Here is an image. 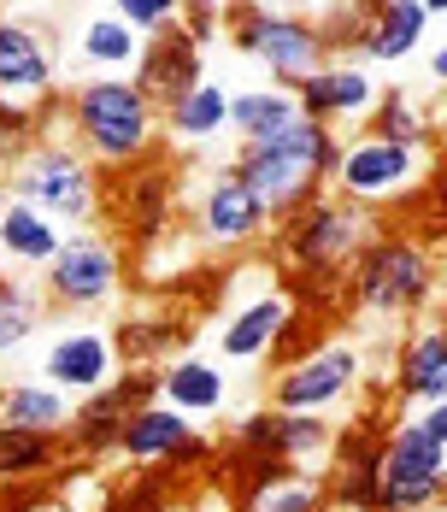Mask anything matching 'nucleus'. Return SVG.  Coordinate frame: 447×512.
I'll return each mask as SVG.
<instances>
[{"label": "nucleus", "instance_id": "obj_1", "mask_svg": "<svg viewBox=\"0 0 447 512\" xmlns=\"http://www.w3.org/2000/svg\"><path fill=\"white\" fill-rule=\"evenodd\" d=\"M377 230V212L371 206H353L342 195H312L306 206H295L289 218L271 224V254L283 265V283L295 289L312 318L348 307V259L371 242Z\"/></svg>", "mask_w": 447, "mask_h": 512}, {"label": "nucleus", "instance_id": "obj_2", "mask_svg": "<svg viewBox=\"0 0 447 512\" xmlns=\"http://www.w3.org/2000/svg\"><path fill=\"white\" fill-rule=\"evenodd\" d=\"M65 142L95 171H124L136 159L159 154V112L136 89V77H77L59 89Z\"/></svg>", "mask_w": 447, "mask_h": 512}, {"label": "nucleus", "instance_id": "obj_3", "mask_svg": "<svg viewBox=\"0 0 447 512\" xmlns=\"http://www.w3.org/2000/svg\"><path fill=\"white\" fill-rule=\"evenodd\" d=\"M336 148H342V136H336L330 124H312V118L295 112L283 130H271V136H259V142H242L236 159H230V171L259 195V206H265L271 224H277V218H289L295 206H306L312 195L330 189Z\"/></svg>", "mask_w": 447, "mask_h": 512}, {"label": "nucleus", "instance_id": "obj_4", "mask_svg": "<svg viewBox=\"0 0 447 512\" xmlns=\"http://www.w3.org/2000/svg\"><path fill=\"white\" fill-rule=\"evenodd\" d=\"M436 283H442L436 248L406 224L395 230L377 224L371 242L348 259V307H359L365 318H424L436 301Z\"/></svg>", "mask_w": 447, "mask_h": 512}, {"label": "nucleus", "instance_id": "obj_5", "mask_svg": "<svg viewBox=\"0 0 447 512\" xmlns=\"http://www.w3.org/2000/svg\"><path fill=\"white\" fill-rule=\"evenodd\" d=\"M177 201H183V171L177 159L148 154L124 171H100V218L95 224H112L106 236L130 254H148L171 236L177 224Z\"/></svg>", "mask_w": 447, "mask_h": 512}, {"label": "nucleus", "instance_id": "obj_6", "mask_svg": "<svg viewBox=\"0 0 447 512\" xmlns=\"http://www.w3.org/2000/svg\"><path fill=\"white\" fill-rule=\"evenodd\" d=\"M6 201L36 206L59 230H89L100 218V171L65 136H42L6 165Z\"/></svg>", "mask_w": 447, "mask_h": 512}, {"label": "nucleus", "instance_id": "obj_7", "mask_svg": "<svg viewBox=\"0 0 447 512\" xmlns=\"http://www.w3.org/2000/svg\"><path fill=\"white\" fill-rule=\"evenodd\" d=\"M218 30H230L236 53L265 65L277 89H295L300 77L330 65V48H324L318 24L300 18V12H277V6H259V0H224V24Z\"/></svg>", "mask_w": 447, "mask_h": 512}, {"label": "nucleus", "instance_id": "obj_8", "mask_svg": "<svg viewBox=\"0 0 447 512\" xmlns=\"http://www.w3.org/2000/svg\"><path fill=\"white\" fill-rule=\"evenodd\" d=\"M436 171V148H400L383 136H353L336 148V171H330V195H342L353 206H389V201H412Z\"/></svg>", "mask_w": 447, "mask_h": 512}, {"label": "nucleus", "instance_id": "obj_9", "mask_svg": "<svg viewBox=\"0 0 447 512\" xmlns=\"http://www.w3.org/2000/svg\"><path fill=\"white\" fill-rule=\"evenodd\" d=\"M447 489V442L424 436L418 418H400L383 430L377 454V512H430Z\"/></svg>", "mask_w": 447, "mask_h": 512}, {"label": "nucleus", "instance_id": "obj_10", "mask_svg": "<svg viewBox=\"0 0 447 512\" xmlns=\"http://www.w3.org/2000/svg\"><path fill=\"white\" fill-rule=\"evenodd\" d=\"M124 283V248L106 230H71L59 242V254L42 265V301L59 312H89L106 307Z\"/></svg>", "mask_w": 447, "mask_h": 512}, {"label": "nucleus", "instance_id": "obj_11", "mask_svg": "<svg viewBox=\"0 0 447 512\" xmlns=\"http://www.w3.org/2000/svg\"><path fill=\"white\" fill-rule=\"evenodd\" d=\"M365 383V348L359 342H318L312 354L277 365L271 377V407L283 412H324L336 401H348Z\"/></svg>", "mask_w": 447, "mask_h": 512}, {"label": "nucleus", "instance_id": "obj_12", "mask_svg": "<svg viewBox=\"0 0 447 512\" xmlns=\"http://www.w3.org/2000/svg\"><path fill=\"white\" fill-rule=\"evenodd\" d=\"M59 95V42L42 18L0 12V101L48 106Z\"/></svg>", "mask_w": 447, "mask_h": 512}, {"label": "nucleus", "instance_id": "obj_13", "mask_svg": "<svg viewBox=\"0 0 447 512\" xmlns=\"http://www.w3.org/2000/svg\"><path fill=\"white\" fill-rule=\"evenodd\" d=\"M195 236L206 248H230L236 254V248H253V242L271 236V212L259 206V195L230 165H218V171H206V183L195 195Z\"/></svg>", "mask_w": 447, "mask_h": 512}, {"label": "nucleus", "instance_id": "obj_14", "mask_svg": "<svg viewBox=\"0 0 447 512\" xmlns=\"http://www.w3.org/2000/svg\"><path fill=\"white\" fill-rule=\"evenodd\" d=\"M142 401H159V371H118L112 383H100L95 395H83V407H71L65 454H83V460L112 454L124 418L142 407Z\"/></svg>", "mask_w": 447, "mask_h": 512}, {"label": "nucleus", "instance_id": "obj_15", "mask_svg": "<svg viewBox=\"0 0 447 512\" xmlns=\"http://www.w3.org/2000/svg\"><path fill=\"white\" fill-rule=\"evenodd\" d=\"M112 454L130 465H189V460H212V436H200L195 418L171 412L165 401H142L124 418Z\"/></svg>", "mask_w": 447, "mask_h": 512}, {"label": "nucleus", "instance_id": "obj_16", "mask_svg": "<svg viewBox=\"0 0 447 512\" xmlns=\"http://www.w3.org/2000/svg\"><path fill=\"white\" fill-rule=\"evenodd\" d=\"M383 418L365 412L353 418L348 430L330 436L336 465H330V483H324V512H377V454H383Z\"/></svg>", "mask_w": 447, "mask_h": 512}, {"label": "nucleus", "instance_id": "obj_17", "mask_svg": "<svg viewBox=\"0 0 447 512\" xmlns=\"http://www.w3.org/2000/svg\"><path fill=\"white\" fill-rule=\"evenodd\" d=\"M377 89H383V83H377L359 59H330V65H318L312 77H300L289 95H295L300 118L342 130V124H365V118H371Z\"/></svg>", "mask_w": 447, "mask_h": 512}, {"label": "nucleus", "instance_id": "obj_18", "mask_svg": "<svg viewBox=\"0 0 447 512\" xmlns=\"http://www.w3.org/2000/svg\"><path fill=\"white\" fill-rule=\"evenodd\" d=\"M389 395L400 407H436V401H447V330L430 312L406 330V342L395 348Z\"/></svg>", "mask_w": 447, "mask_h": 512}, {"label": "nucleus", "instance_id": "obj_19", "mask_svg": "<svg viewBox=\"0 0 447 512\" xmlns=\"http://www.w3.org/2000/svg\"><path fill=\"white\" fill-rule=\"evenodd\" d=\"M130 77H136V89L148 95L153 112H165V106L183 101L200 77H206V53H200V42H189V36L171 24V30H159V36H142V59H136Z\"/></svg>", "mask_w": 447, "mask_h": 512}, {"label": "nucleus", "instance_id": "obj_20", "mask_svg": "<svg viewBox=\"0 0 447 512\" xmlns=\"http://www.w3.org/2000/svg\"><path fill=\"white\" fill-rule=\"evenodd\" d=\"M112 377H118V354H112V336L95 324L59 330L42 354V383H53L59 395H95Z\"/></svg>", "mask_w": 447, "mask_h": 512}, {"label": "nucleus", "instance_id": "obj_21", "mask_svg": "<svg viewBox=\"0 0 447 512\" xmlns=\"http://www.w3.org/2000/svg\"><path fill=\"white\" fill-rule=\"evenodd\" d=\"M330 418H318V412H283V407H265V412H248L242 424H236V448H248V454H271V460H318V454H330Z\"/></svg>", "mask_w": 447, "mask_h": 512}, {"label": "nucleus", "instance_id": "obj_22", "mask_svg": "<svg viewBox=\"0 0 447 512\" xmlns=\"http://www.w3.org/2000/svg\"><path fill=\"white\" fill-rule=\"evenodd\" d=\"M424 42H430V12H424L418 0H377V6L359 18V36H353L348 59H365V65H406Z\"/></svg>", "mask_w": 447, "mask_h": 512}, {"label": "nucleus", "instance_id": "obj_23", "mask_svg": "<svg viewBox=\"0 0 447 512\" xmlns=\"http://www.w3.org/2000/svg\"><path fill=\"white\" fill-rule=\"evenodd\" d=\"M159 124H165V136H171L177 148H212V142L230 130V83L200 77L183 101H171L159 112Z\"/></svg>", "mask_w": 447, "mask_h": 512}, {"label": "nucleus", "instance_id": "obj_24", "mask_svg": "<svg viewBox=\"0 0 447 512\" xmlns=\"http://www.w3.org/2000/svg\"><path fill=\"white\" fill-rule=\"evenodd\" d=\"M159 401L171 412H183V418H206V412H218L230 401V377L212 359H171L159 371Z\"/></svg>", "mask_w": 447, "mask_h": 512}, {"label": "nucleus", "instance_id": "obj_25", "mask_svg": "<svg viewBox=\"0 0 447 512\" xmlns=\"http://www.w3.org/2000/svg\"><path fill=\"white\" fill-rule=\"evenodd\" d=\"M289 312H295L289 295H259V301H248V307L218 330V354L224 359H265L271 342H277V330L289 324Z\"/></svg>", "mask_w": 447, "mask_h": 512}, {"label": "nucleus", "instance_id": "obj_26", "mask_svg": "<svg viewBox=\"0 0 447 512\" xmlns=\"http://www.w3.org/2000/svg\"><path fill=\"white\" fill-rule=\"evenodd\" d=\"M136 59H142V36L130 24H118L112 12H95L77 30V65H89L95 77H130Z\"/></svg>", "mask_w": 447, "mask_h": 512}, {"label": "nucleus", "instance_id": "obj_27", "mask_svg": "<svg viewBox=\"0 0 447 512\" xmlns=\"http://www.w3.org/2000/svg\"><path fill=\"white\" fill-rule=\"evenodd\" d=\"M365 136H383V142H400V148H436V118L424 112V101L412 89H377Z\"/></svg>", "mask_w": 447, "mask_h": 512}, {"label": "nucleus", "instance_id": "obj_28", "mask_svg": "<svg viewBox=\"0 0 447 512\" xmlns=\"http://www.w3.org/2000/svg\"><path fill=\"white\" fill-rule=\"evenodd\" d=\"M65 460V436L0 424V483H42Z\"/></svg>", "mask_w": 447, "mask_h": 512}, {"label": "nucleus", "instance_id": "obj_29", "mask_svg": "<svg viewBox=\"0 0 447 512\" xmlns=\"http://www.w3.org/2000/svg\"><path fill=\"white\" fill-rule=\"evenodd\" d=\"M59 242H65V230L53 224V218H42L36 206L24 201H6L0 206V254L18 259V265H48L53 254H59Z\"/></svg>", "mask_w": 447, "mask_h": 512}, {"label": "nucleus", "instance_id": "obj_30", "mask_svg": "<svg viewBox=\"0 0 447 512\" xmlns=\"http://www.w3.org/2000/svg\"><path fill=\"white\" fill-rule=\"evenodd\" d=\"M0 424H18V430H53V436H65V424H71V395H59L53 383H0Z\"/></svg>", "mask_w": 447, "mask_h": 512}, {"label": "nucleus", "instance_id": "obj_31", "mask_svg": "<svg viewBox=\"0 0 447 512\" xmlns=\"http://www.w3.org/2000/svg\"><path fill=\"white\" fill-rule=\"evenodd\" d=\"M42 318H48L42 283H30V277H12V271H0V354L24 348V342H30V336L42 330Z\"/></svg>", "mask_w": 447, "mask_h": 512}, {"label": "nucleus", "instance_id": "obj_32", "mask_svg": "<svg viewBox=\"0 0 447 512\" xmlns=\"http://www.w3.org/2000/svg\"><path fill=\"white\" fill-rule=\"evenodd\" d=\"M300 106L289 89H230V130L242 136V142H259V136H271V130H283L289 118H295Z\"/></svg>", "mask_w": 447, "mask_h": 512}, {"label": "nucleus", "instance_id": "obj_33", "mask_svg": "<svg viewBox=\"0 0 447 512\" xmlns=\"http://www.w3.org/2000/svg\"><path fill=\"white\" fill-rule=\"evenodd\" d=\"M248 512H324V477H283V483L259 489Z\"/></svg>", "mask_w": 447, "mask_h": 512}, {"label": "nucleus", "instance_id": "obj_34", "mask_svg": "<svg viewBox=\"0 0 447 512\" xmlns=\"http://www.w3.org/2000/svg\"><path fill=\"white\" fill-rule=\"evenodd\" d=\"M177 12H183V0H112V18L130 24L136 36H159V30H171Z\"/></svg>", "mask_w": 447, "mask_h": 512}, {"label": "nucleus", "instance_id": "obj_35", "mask_svg": "<svg viewBox=\"0 0 447 512\" xmlns=\"http://www.w3.org/2000/svg\"><path fill=\"white\" fill-rule=\"evenodd\" d=\"M224 24V0H183V12H177V30L189 36V42H212V30Z\"/></svg>", "mask_w": 447, "mask_h": 512}, {"label": "nucleus", "instance_id": "obj_36", "mask_svg": "<svg viewBox=\"0 0 447 512\" xmlns=\"http://www.w3.org/2000/svg\"><path fill=\"white\" fill-rule=\"evenodd\" d=\"M430 83H447V48H442V42L430 48Z\"/></svg>", "mask_w": 447, "mask_h": 512}, {"label": "nucleus", "instance_id": "obj_37", "mask_svg": "<svg viewBox=\"0 0 447 512\" xmlns=\"http://www.w3.org/2000/svg\"><path fill=\"white\" fill-rule=\"evenodd\" d=\"M377 0H330V12H353V18H365Z\"/></svg>", "mask_w": 447, "mask_h": 512}, {"label": "nucleus", "instance_id": "obj_38", "mask_svg": "<svg viewBox=\"0 0 447 512\" xmlns=\"http://www.w3.org/2000/svg\"><path fill=\"white\" fill-rule=\"evenodd\" d=\"M36 0H0V12H30Z\"/></svg>", "mask_w": 447, "mask_h": 512}, {"label": "nucleus", "instance_id": "obj_39", "mask_svg": "<svg viewBox=\"0 0 447 512\" xmlns=\"http://www.w3.org/2000/svg\"><path fill=\"white\" fill-rule=\"evenodd\" d=\"M418 6H424L430 18H442V12H447V0H418Z\"/></svg>", "mask_w": 447, "mask_h": 512}, {"label": "nucleus", "instance_id": "obj_40", "mask_svg": "<svg viewBox=\"0 0 447 512\" xmlns=\"http://www.w3.org/2000/svg\"><path fill=\"white\" fill-rule=\"evenodd\" d=\"M430 512H442V507H430Z\"/></svg>", "mask_w": 447, "mask_h": 512}, {"label": "nucleus", "instance_id": "obj_41", "mask_svg": "<svg viewBox=\"0 0 447 512\" xmlns=\"http://www.w3.org/2000/svg\"><path fill=\"white\" fill-rule=\"evenodd\" d=\"M259 6H265V0H259Z\"/></svg>", "mask_w": 447, "mask_h": 512}]
</instances>
